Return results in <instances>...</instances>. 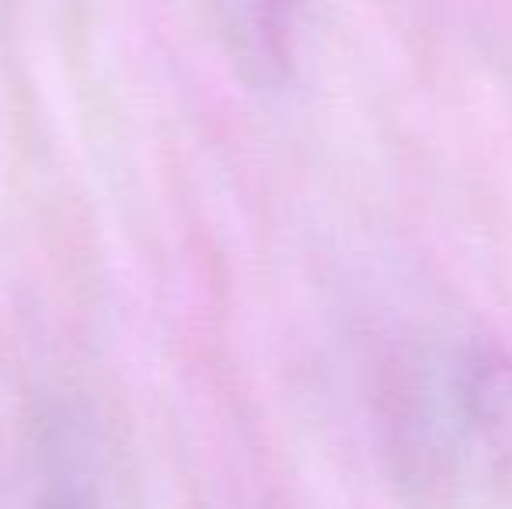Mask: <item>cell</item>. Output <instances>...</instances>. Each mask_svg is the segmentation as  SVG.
Masks as SVG:
<instances>
[{
	"label": "cell",
	"instance_id": "6da1fadb",
	"mask_svg": "<svg viewBox=\"0 0 512 509\" xmlns=\"http://www.w3.org/2000/svg\"><path fill=\"white\" fill-rule=\"evenodd\" d=\"M370 433L401 509L512 506V353L460 325L384 342L370 370Z\"/></svg>",
	"mask_w": 512,
	"mask_h": 509
},
{
	"label": "cell",
	"instance_id": "7a4b0ae2",
	"mask_svg": "<svg viewBox=\"0 0 512 509\" xmlns=\"http://www.w3.org/2000/svg\"><path fill=\"white\" fill-rule=\"evenodd\" d=\"M39 509H95V506H91L81 482H70L67 475H53L46 489H42Z\"/></svg>",
	"mask_w": 512,
	"mask_h": 509
}]
</instances>
